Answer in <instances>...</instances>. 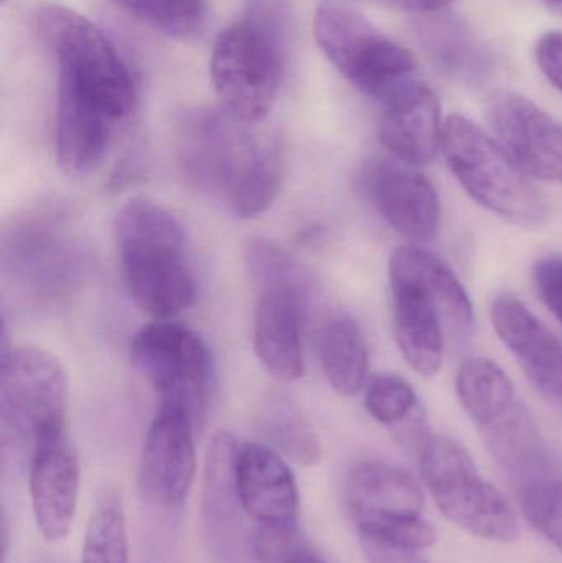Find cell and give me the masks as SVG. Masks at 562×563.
Segmentation results:
<instances>
[{"label": "cell", "instance_id": "1", "mask_svg": "<svg viewBox=\"0 0 562 563\" xmlns=\"http://www.w3.org/2000/svg\"><path fill=\"white\" fill-rule=\"evenodd\" d=\"M247 125L223 108H195L175 129V157L187 184L236 218L264 213L283 181L279 148Z\"/></svg>", "mask_w": 562, "mask_h": 563}, {"label": "cell", "instance_id": "2", "mask_svg": "<svg viewBox=\"0 0 562 563\" xmlns=\"http://www.w3.org/2000/svg\"><path fill=\"white\" fill-rule=\"evenodd\" d=\"M393 321L403 356L421 376H434L445 341L467 340L474 307L454 271L422 247L401 246L389 260Z\"/></svg>", "mask_w": 562, "mask_h": 563}, {"label": "cell", "instance_id": "3", "mask_svg": "<svg viewBox=\"0 0 562 563\" xmlns=\"http://www.w3.org/2000/svg\"><path fill=\"white\" fill-rule=\"evenodd\" d=\"M122 279L132 300L155 320H170L195 300L187 234L162 205L135 198L114 223Z\"/></svg>", "mask_w": 562, "mask_h": 563}, {"label": "cell", "instance_id": "4", "mask_svg": "<svg viewBox=\"0 0 562 563\" xmlns=\"http://www.w3.org/2000/svg\"><path fill=\"white\" fill-rule=\"evenodd\" d=\"M279 0H253L246 19L217 36L210 59L214 91L224 111L253 124L276 102L286 69Z\"/></svg>", "mask_w": 562, "mask_h": 563}, {"label": "cell", "instance_id": "5", "mask_svg": "<svg viewBox=\"0 0 562 563\" xmlns=\"http://www.w3.org/2000/svg\"><path fill=\"white\" fill-rule=\"evenodd\" d=\"M3 276L30 301L63 303L86 273L88 253L71 220L55 208L16 218L3 234Z\"/></svg>", "mask_w": 562, "mask_h": 563}, {"label": "cell", "instance_id": "6", "mask_svg": "<svg viewBox=\"0 0 562 563\" xmlns=\"http://www.w3.org/2000/svg\"><path fill=\"white\" fill-rule=\"evenodd\" d=\"M36 29L55 58L59 81L88 96L112 121H121L134 111V78L101 29L58 3L38 7Z\"/></svg>", "mask_w": 562, "mask_h": 563}, {"label": "cell", "instance_id": "7", "mask_svg": "<svg viewBox=\"0 0 562 563\" xmlns=\"http://www.w3.org/2000/svg\"><path fill=\"white\" fill-rule=\"evenodd\" d=\"M442 154L472 200L518 227H538L548 218L543 195L508 157L497 139L464 115H449Z\"/></svg>", "mask_w": 562, "mask_h": 563}, {"label": "cell", "instance_id": "8", "mask_svg": "<svg viewBox=\"0 0 562 563\" xmlns=\"http://www.w3.org/2000/svg\"><path fill=\"white\" fill-rule=\"evenodd\" d=\"M313 36L337 71L382 104L418 79L411 52L349 7L320 3L313 15Z\"/></svg>", "mask_w": 562, "mask_h": 563}, {"label": "cell", "instance_id": "9", "mask_svg": "<svg viewBox=\"0 0 562 563\" xmlns=\"http://www.w3.org/2000/svg\"><path fill=\"white\" fill-rule=\"evenodd\" d=\"M418 459L422 482L449 521L485 541H517L514 508L482 478L474 460L459 443L448 437L426 435Z\"/></svg>", "mask_w": 562, "mask_h": 563}, {"label": "cell", "instance_id": "10", "mask_svg": "<svg viewBox=\"0 0 562 563\" xmlns=\"http://www.w3.org/2000/svg\"><path fill=\"white\" fill-rule=\"evenodd\" d=\"M66 383L62 363L35 346L3 350L0 423L3 446L32 455L43 437L66 430Z\"/></svg>", "mask_w": 562, "mask_h": 563}, {"label": "cell", "instance_id": "11", "mask_svg": "<svg viewBox=\"0 0 562 563\" xmlns=\"http://www.w3.org/2000/svg\"><path fill=\"white\" fill-rule=\"evenodd\" d=\"M131 361L161 406L180 409L197 429L203 426L213 386V357L200 334L177 321H154L132 340Z\"/></svg>", "mask_w": 562, "mask_h": 563}, {"label": "cell", "instance_id": "12", "mask_svg": "<svg viewBox=\"0 0 562 563\" xmlns=\"http://www.w3.org/2000/svg\"><path fill=\"white\" fill-rule=\"evenodd\" d=\"M458 396L505 468H530L543 453L540 432L505 371L488 357H469L458 374Z\"/></svg>", "mask_w": 562, "mask_h": 563}, {"label": "cell", "instance_id": "13", "mask_svg": "<svg viewBox=\"0 0 562 563\" xmlns=\"http://www.w3.org/2000/svg\"><path fill=\"white\" fill-rule=\"evenodd\" d=\"M359 187L376 213L411 243H428L441 224V203L418 167L396 158H372L360 168Z\"/></svg>", "mask_w": 562, "mask_h": 563}, {"label": "cell", "instance_id": "14", "mask_svg": "<svg viewBox=\"0 0 562 563\" xmlns=\"http://www.w3.org/2000/svg\"><path fill=\"white\" fill-rule=\"evenodd\" d=\"M195 430L187 413L158 406L145 435L141 456V488L155 505L180 506L188 498L197 468Z\"/></svg>", "mask_w": 562, "mask_h": 563}, {"label": "cell", "instance_id": "15", "mask_svg": "<svg viewBox=\"0 0 562 563\" xmlns=\"http://www.w3.org/2000/svg\"><path fill=\"white\" fill-rule=\"evenodd\" d=\"M491 128L508 157L528 177L562 184V124L518 95L492 104Z\"/></svg>", "mask_w": 562, "mask_h": 563}, {"label": "cell", "instance_id": "16", "mask_svg": "<svg viewBox=\"0 0 562 563\" xmlns=\"http://www.w3.org/2000/svg\"><path fill=\"white\" fill-rule=\"evenodd\" d=\"M29 486L33 515L43 538L59 541L75 519L79 465L66 430L43 437L29 459Z\"/></svg>", "mask_w": 562, "mask_h": 563}, {"label": "cell", "instance_id": "17", "mask_svg": "<svg viewBox=\"0 0 562 563\" xmlns=\"http://www.w3.org/2000/svg\"><path fill=\"white\" fill-rule=\"evenodd\" d=\"M234 475L241 511L260 528H296L299 512L297 483L276 449L260 442L238 446Z\"/></svg>", "mask_w": 562, "mask_h": 563}, {"label": "cell", "instance_id": "18", "mask_svg": "<svg viewBox=\"0 0 562 563\" xmlns=\"http://www.w3.org/2000/svg\"><path fill=\"white\" fill-rule=\"evenodd\" d=\"M498 338L514 354L531 386L562 410V343L514 295H500L491 308Z\"/></svg>", "mask_w": 562, "mask_h": 563}, {"label": "cell", "instance_id": "19", "mask_svg": "<svg viewBox=\"0 0 562 563\" xmlns=\"http://www.w3.org/2000/svg\"><path fill=\"white\" fill-rule=\"evenodd\" d=\"M345 506L359 536L398 519L419 518L425 493L409 473L386 463H359L345 479Z\"/></svg>", "mask_w": 562, "mask_h": 563}, {"label": "cell", "instance_id": "20", "mask_svg": "<svg viewBox=\"0 0 562 563\" xmlns=\"http://www.w3.org/2000/svg\"><path fill=\"white\" fill-rule=\"evenodd\" d=\"M379 139L396 161L412 167L432 164L442 151L441 101L426 82L415 79L385 102Z\"/></svg>", "mask_w": 562, "mask_h": 563}, {"label": "cell", "instance_id": "21", "mask_svg": "<svg viewBox=\"0 0 562 563\" xmlns=\"http://www.w3.org/2000/svg\"><path fill=\"white\" fill-rule=\"evenodd\" d=\"M257 295L253 324L257 360L274 379H299L304 374L302 321L309 303L289 291Z\"/></svg>", "mask_w": 562, "mask_h": 563}, {"label": "cell", "instance_id": "22", "mask_svg": "<svg viewBox=\"0 0 562 563\" xmlns=\"http://www.w3.org/2000/svg\"><path fill=\"white\" fill-rule=\"evenodd\" d=\"M114 122L88 96L58 79L56 157L69 175H88L104 161Z\"/></svg>", "mask_w": 562, "mask_h": 563}, {"label": "cell", "instance_id": "23", "mask_svg": "<svg viewBox=\"0 0 562 563\" xmlns=\"http://www.w3.org/2000/svg\"><path fill=\"white\" fill-rule=\"evenodd\" d=\"M319 357L330 386L353 396L368 379V347L359 323L352 318H333L319 334Z\"/></svg>", "mask_w": 562, "mask_h": 563}, {"label": "cell", "instance_id": "24", "mask_svg": "<svg viewBox=\"0 0 562 563\" xmlns=\"http://www.w3.org/2000/svg\"><path fill=\"white\" fill-rule=\"evenodd\" d=\"M247 277L263 291H289L310 303L313 295L312 279L302 264L280 244L266 238H251L243 247Z\"/></svg>", "mask_w": 562, "mask_h": 563}, {"label": "cell", "instance_id": "25", "mask_svg": "<svg viewBox=\"0 0 562 563\" xmlns=\"http://www.w3.org/2000/svg\"><path fill=\"white\" fill-rule=\"evenodd\" d=\"M257 426L273 449L297 465L312 466L320 460V442L304 413L286 397L264 400Z\"/></svg>", "mask_w": 562, "mask_h": 563}, {"label": "cell", "instance_id": "26", "mask_svg": "<svg viewBox=\"0 0 562 563\" xmlns=\"http://www.w3.org/2000/svg\"><path fill=\"white\" fill-rule=\"evenodd\" d=\"M81 563H129L128 528L121 493L104 489L89 516Z\"/></svg>", "mask_w": 562, "mask_h": 563}, {"label": "cell", "instance_id": "27", "mask_svg": "<svg viewBox=\"0 0 562 563\" xmlns=\"http://www.w3.org/2000/svg\"><path fill=\"white\" fill-rule=\"evenodd\" d=\"M365 407L376 422L398 426L415 413L418 396L403 377L379 374L366 384Z\"/></svg>", "mask_w": 562, "mask_h": 563}, {"label": "cell", "instance_id": "28", "mask_svg": "<svg viewBox=\"0 0 562 563\" xmlns=\"http://www.w3.org/2000/svg\"><path fill=\"white\" fill-rule=\"evenodd\" d=\"M525 518L562 554V479L540 478L525 488Z\"/></svg>", "mask_w": 562, "mask_h": 563}, {"label": "cell", "instance_id": "29", "mask_svg": "<svg viewBox=\"0 0 562 563\" xmlns=\"http://www.w3.org/2000/svg\"><path fill=\"white\" fill-rule=\"evenodd\" d=\"M533 279L541 300L562 324V256L541 260L535 267Z\"/></svg>", "mask_w": 562, "mask_h": 563}, {"label": "cell", "instance_id": "30", "mask_svg": "<svg viewBox=\"0 0 562 563\" xmlns=\"http://www.w3.org/2000/svg\"><path fill=\"white\" fill-rule=\"evenodd\" d=\"M537 62L548 81L562 92V32L541 36L537 45Z\"/></svg>", "mask_w": 562, "mask_h": 563}, {"label": "cell", "instance_id": "31", "mask_svg": "<svg viewBox=\"0 0 562 563\" xmlns=\"http://www.w3.org/2000/svg\"><path fill=\"white\" fill-rule=\"evenodd\" d=\"M372 563H426L416 555V552L393 551V549L363 545Z\"/></svg>", "mask_w": 562, "mask_h": 563}, {"label": "cell", "instance_id": "32", "mask_svg": "<svg viewBox=\"0 0 562 563\" xmlns=\"http://www.w3.org/2000/svg\"><path fill=\"white\" fill-rule=\"evenodd\" d=\"M454 0H393L399 9L409 10V12H441L445 7L451 5Z\"/></svg>", "mask_w": 562, "mask_h": 563}, {"label": "cell", "instance_id": "33", "mask_svg": "<svg viewBox=\"0 0 562 563\" xmlns=\"http://www.w3.org/2000/svg\"><path fill=\"white\" fill-rule=\"evenodd\" d=\"M283 563H327L322 558L316 554V552L309 551V549L299 548L297 545Z\"/></svg>", "mask_w": 562, "mask_h": 563}, {"label": "cell", "instance_id": "34", "mask_svg": "<svg viewBox=\"0 0 562 563\" xmlns=\"http://www.w3.org/2000/svg\"><path fill=\"white\" fill-rule=\"evenodd\" d=\"M544 2H547L550 9H553L554 12L561 13L562 15V0H544Z\"/></svg>", "mask_w": 562, "mask_h": 563}, {"label": "cell", "instance_id": "35", "mask_svg": "<svg viewBox=\"0 0 562 563\" xmlns=\"http://www.w3.org/2000/svg\"><path fill=\"white\" fill-rule=\"evenodd\" d=\"M115 2H118V0H115Z\"/></svg>", "mask_w": 562, "mask_h": 563}]
</instances>
